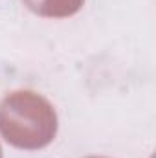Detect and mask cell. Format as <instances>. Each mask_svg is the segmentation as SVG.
<instances>
[{"mask_svg": "<svg viewBox=\"0 0 156 158\" xmlns=\"http://www.w3.org/2000/svg\"><path fill=\"white\" fill-rule=\"evenodd\" d=\"M24 6L44 19H68L83 7L84 0H22Z\"/></svg>", "mask_w": 156, "mask_h": 158, "instance_id": "cell-2", "label": "cell"}, {"mask_svg": "<svg viewBox=\"0 0 156 158\" xmlns=\"http://www.w3.org/2000/svg\"><path fill=\"white\" fill-rule=\"evenodd\" d=\"M90 158H101V156H90Z\"/></svg>", "mask_w": 156, "mask_h": 158, "instance_id": "cell-4", "label": "cell"}, {"mask_svg": "<svg viewBox=\"0 0 156 158\" xmlns=\"http://www.w3.org/2000/svg\"><path fill=\"white\" fill-rule=\"evenodd\" d=\"M0 158H4V156H2V147H0Z\"/></svg>", "mask_w": 156, "mask_h": 158, "instance_id": "cell-3", "label": "cell"}, {"mask_svg": "<svg viewBox=\"0 0 156 158\" xmlns=\"http://www.w3.org/2000/svg\"><path fill=\"white\" fill-rule=\"evenodd\" d=\"M57 127L53 105L33 90H15L0 101V134L17 149L37 151L50 145Z\"/></svg>", "mask_w": 156, "mask_h": 158, "instance_id": "cell-1", "label": "cell"}]
</instances>
